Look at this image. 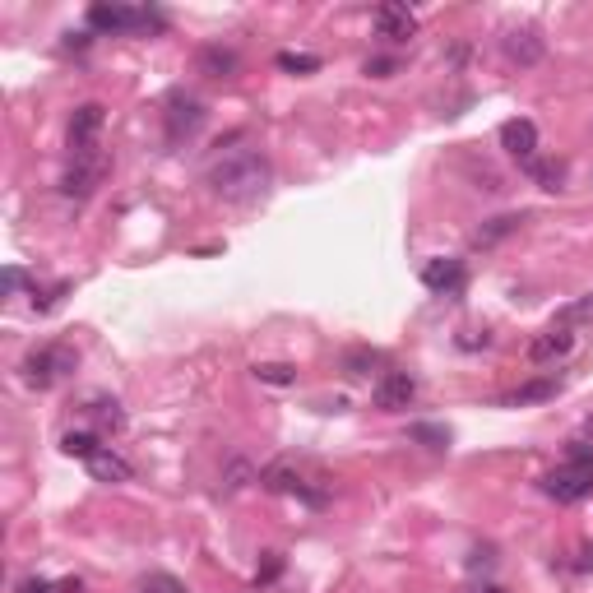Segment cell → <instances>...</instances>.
Returning <instances> with one entry per match:
<instances>
[{"label": "cell", "mask_w": 593, "mask_h": 593, "mask_svg": "<svg viewBox=\"0 0 593 593\" xmlns=\"http://www.w3.org/2000/svg\"><path fill=\"white\" fill-rule=\"evenodd\" d=\"M584 441H589V445H593V413H589V417H584Z\"/></svg>", "instance_id": "1f68e13d"}, {"label": "cell", "mask_w": 593, "mask_h": 593, "mask_svg": "<svg viewBox=\"0 0 593 593\" xmlns=\"http://www.w3.org/2000/svg\"><path fill=\"white\" fill-rule=\"evenodd\" d=\"M501 51L510 65H538L543 61V38H538L533 28H510L501 38Z\"/></svg>", "instance_id": "5bb4252c"}, {"label": "cell", "mask_w": 593, "mask_h": 593, "mask_svg": "<svg viewBox=\"0 0 593 593\" xmlns=\"http://www.w3.org/2000/svg\"><path fill=\"white\" fill-rule=\"evenodd\" d=\"M19 288H24V269H19V265H10V269H5V292L14 297Z\"/></svg>", "instance_id": "f1b7e54d"}, {"label": "cell", "mask_w": 593, "mask_h": 593, "mask_svg": "<svg viewBox=\"0 0 593 593\" xmlns=\"http://www.w3.org/2000/svg\"><path fill=\"white\" fill-rule=\"evenodd\" d=\"M89 473H93V478H98V482H130V473H135V468H130L126 459L116 455L112 445H102L98 455L89 459Z\"/></svg>", "instance_id": "2e32d148"}, {"label": "cell", "mask_w": 593, "mask_h": 593, "mask_svg": "<svg viewBox=\"0 0 593 593\" xmlns=\"http://www.w3.org/2000/svg\"><path fill=\"white\" fill-rule=\"evenodd\" d=\"M366 75H376V79L394 75V61H366Z\"/></svg>", "instance_id": "4dcf8cb0"}, {"label": "cell", "mask_w": 593, "mask_h": 593, "mask_svg": "<svg viewBox=\"0 0 593 593\" xmlns=\"http://www.w3.org/2000/svg\"><path fill=\"white\" fill-rule=\"evenodd\" d=\"M260 487H265V492H278V496H297V501H306V505H329V496H334V487H329L325 478H306L302 468L288 464V459L269 464L265 473H260Z\"/></svg>", "instance_id": "7a4b0ae2"}, {"label": "cell", "mask_w": 593, "mask_h": 593, "mask_svg": "<svg viewBox=\"0 0 593 593\" xmlns=\"http://www.w3.org/2000/svg\"><path fill=\"white\" fill-rule=\"evenodd\" d=\"M408 436H413V441H422V445H431V450H445V445H450V431H445V427H427V422L408 427Z\"/></svg>", "instance_id": "cb8c5ba5"}, {"label": "cell", "mask_w": 593, "mask_h": 593, "mask_svg": "<svg viewBox=\"0 0 593 593\" xmlns=\"http://www.w3.org/2000/svg\"><path fill=\"white\" fill-rule=\"evenodd\" d=\"M478 593H501V589H496V584H482V589Z\"/></svg>", "instance_id": "d6a6232c"}, {"label": "cell", "mask_w": 593, "mask_h": 593, "mask_svg": "<svg viewBox=\"0 0 593 593\" xmlns=\"http://www.w3.org/2000/svg\"><path fill=\"white\" fill-rule=\"evenodd\" d=\"M269 181H274V167L260 149H237L209 167V190L223 204H260L269 195Z\"/></svg>", "instance_id": "6da1fadb"}, {"label": "cell", "mask_w": 593, "mask_h": 593, "mask_svg": "<svg viewBox=\"0 0 593 593\" xmlns=\"http://www.w3.org/2000/svg\"><path fill=\"white\" fill-rule=\"evenodd\" d=\"M501 149L510 153V158H519L524 167L538 163V126H533L529 116H515V121H505V126H501Z\"/></svg>", "instance_id": "8fae6325"}, {"label": "cell", "mask_w": 593, "mask_h": 593, "mask_svg": "<svg viewBox=\"0 0 593 593\" xmlns=\"http://www.w3.org/2000/svg\"><path fill=\"white\" fill-rule=\"evenodd\" d=\"M102 126H107V107H102V102H79L75 112H70V126H65L70 158H89V153H98Z\"/></svg>", "instance_id": "8992f818"}, {"label": "cell", "mask_w": 593, "mask_h": 593, "mask_svg": "<svg viewBox=\"0 0 593 593\" xmlns=\"http://www.w3.org/2000/svg\"><path fill=\"white\" fill-rule=\"evenodd\" d=\"M371 24H376V33L385 42H408L417 38V14L408 10V5H376V14H371Z\"/></svg>", "instance_id": "7c38bea8"}, {"label": "cell", "mask_w": 593, "mask_h": 593, "mask_svg": "<svg viewBox=\"0 0 593 593\" xmlns=\"http://www.w3.org/2000/svg\"><path fill=\"white\" fill-rule=\"evenodd\" d=\"M102 177H107V158H102V153L70 158V167H65V177H61V195L65 200H89Z\"/></svg>", "instance_id": "ba28073f"}, {"label": "cell", "mask_w": 593, "mask_h": 593, "mask_svg": "<svg viewBox=\"0 0 593 593\" xmlns=\"http://www.w3.org/2000/svg\"><path fill=\"white\" fill-rule=\"evenodd\" d=\"M524 172H529V177H538L547 190H561V167H556V163H543V158H538V163H529Z\"/></svg>", "instance_id": "d4e9b609"}, {"label": "cell", "mask_w": 593, "mask_h": 593, "mask_svg": "<svg viewBox=\"0 0 593 593\" xmlns=\"http://www.w3.org/2000/svg\"><path fill=\"white\" fill-rule=\"evenodd\" d=\"M89 28L93 33H158L163 14L135 10V5H89Z\"/></svg>", "instance_id": "277c9868"}, {"label": "cell", "mask_w": 593, "mask_h": 593, "mask_svg": "<svg viewBox=\"0 0 593 593\" xmlns=\"http://www.w3.org/2000/svg\"><path fill=\"white\" fill-rule=\"evenodd\" d=\"M561 394V380L543 376V380H529V385H519V390L501 394V408H524V404H547Z\"/></svg>", "instance_id": "9a60e30c"}, {"label": "cell", "mask_w": 593, "mask_h": 593, "mask_svg": "<svg viewBox=\"0 0 593 593\" xmlns=\"http://www.w3.org/2000/svg\"><path fill=\"white\" fill-rule=\"evenodd\" d=\"M79 366V357H75V348H65V343H42L38 353H28L24 357V385L28 390H51V385H61L70 371Z\"/></svg>", "instance_id": "3957f363"}, {"label": "cell", "mask_w": 593, "mask_h": 593, "mask_svg": "<svg viewBox=\"0 0 593 593\" xmlns=\"http://www.w3.org/2000/svg\"><path fill=\"white\" fill-rule=\"evenodd\" d=\"M468 283V269L464 260H450V255H441V260H427L422 265V288L436 292V297H459Z\"/></svg>", "instance_id": "30bf717a"}, {"label": "cell", "mask_w": 593, "mask_h": 593, "mask_svg": "<svg viewBox=\"0 0 593 593\" xmlns=\"http://www.w3.org/2000/svg\"><path fill=\"white\" fill-rule=\"evenodd\" d=\"M200 70H204V75H214V79H232L241 70V61H237V51H232V47L209 42V47L200 51Z\"/></svg>", "instance_id": "e0dca14e"}, {"label": "cell", "mask_w": 593, "mask_h": 593, "mask_svg": "<svg viewBox=\"0 0 593 593\" xmlns=\"http://www.w3.org/2000/svg\"><path fill=\"white\" fill-rule=\"evenodd\" d=\"M575 353V329L570 325H552L547 334H538V339L529 343V362L533 366H552L561 362V357Z\"/></svg>", "instance_id": "4fadbf2b"}, {"label": "cell", "mask_w": 593, "mask_h": 593, "mask_svg": "<svg viewBox=\"0 0 593 593\" xmlns=\"http://www.w3.org/2000/svg\"><path fill=\"white\" fill-rule=\"evenodd\" d=\"M413 399H417V380L408 376V371H380L376 390H371V404H376L380 413H404Z\"/></svg>", "instance_id": "9c48e42d"}, {"label": "cell", "mask_w": 593, "mask_h": 593, "mask_svg": "<svg viewBox=\"0 0 593 593\" xmlns=\"http://www.w3.org/2000/svg\"><path fill=\"white\" fill-rule=\"evenodd\" d=\"M283 575V552H265V566L255 570V584H274Z\"/></svg>", "instance_id": "484cf974"}, {"label": "cell", "mask_w": 593, "mask_h": 593, "mask_svg": "<svg viewBox=\"0 0 593 593\" xmlns=\"http://www.w3.org/2000/svg\"><path fill=\"white\" fill-rule=\"evenodd\" d=\"M204 102L195 98V93H172L167 98V107H163V126H167V144H181V139H190L195 130L204 126Z\"/></svg>", "instance_id": "52a82bcc"}, {"label": "cell", "mask_w": 593, "mask_h": 593, "mask_svg": "<svg viewBox=\"0 0 593 593\" xmlns=\"http://www.w3.org/2000/svg\"><path fill=\"white\" fill-rule=\"evenodd\" d=\"M543 496H552L556 505H580L593 496V464H575L566 459L561 468H552L543 478Z\"/></svg>", "instance_id": "5b68a950"}, {"label": "cell", "mask_w": 593, "mask_h": 593, "mask_svg": "<svg viewBox=\"0 0 593 593\" xmlns=\"http://www.w3.org/2000/svg\"><path fill=\"white\" fill-rule=\"evenodd\" d=\"M584 316H593V292H589V297H584V302L566 306V311L556 316V325H570V320H584Z\"/></svg>", "instance_id": "83f0119b"}, {"label": "cell", "mask_w": 593, "mask_h": 593, "mask_svg": "<svg viewBox=\"0 0 593 593\" xmlns=\"http://www.w3.org/2000/svg\"><path fill=\"white\" fill-rule=\"evenodd\" d=\"M524 223V214H501V218H487L478 232H473V246H496L501 237H510V232Z\"/></svg>", "instance_id": "ffe728a7"}, {"label": "cell", "mask_w": 593, "mask_h": 593, "mask_svg": "<svg viewBox=\"0 0 593 593\" xmlns=\"http://www.w3.org/2000/svg\"><path fill=\"white\" fill-rule=\"evenodd\" d=\"M278 70H288V75H316L320 70V56H311V51H278Z\"/></svg>", "instance_id": "44dd1931"}, {"label": "cell", "mask_w": 593, "mask_h": 593, "mask_svg": "<svg viewBox=\"0 0 593 593\" xmlns=\"http://www.w3.org/2000/svg\"><path fill=\"white\" fill-rule=\"evenodd\" d=\"M84 413L93 417V422H98V431L102 436H107V431H121L126 427V413H121V404H116V399H89V408H84Z\"/></svg>", "instance_id": "d6986e66"}, {"label": "cell", "mask_w": 593, "mask_h": 593, "mask_svg": "<svg viewBox=\"0 0 593 593\" xmlns=\"http://www.w3.org/2000/svg\"><path fill=\"white\" fill-rule=\"evenodd\" d=\"M139 593H186V589H181V580H172V575H149Z\"/></svg>", "instance_id": "4316f807"}, {"label": "cell", "mask_w": 593, "mask_h": 593, "mask_svg": "<svg viewBox=\"0 0 593 593\" xmlns=\"http://www.w3.org/2000/svg\"><path fill=\"white\" fill-rule=\"evenodd\" d=\"M371 366H380V353H371V348H353V353L343 357L348 376H371Z\"/></svg>", "instance_id": "603a6c76"}, {"label": "cell", "mask_w": 593, "mask_h": 593, "mask_svg": "<svg viewBox=\"0 0 593 593\" xmlns=\"http://www.w3.org/2000/svg\"><path fill=\"white\" fill-rule=\"evenodd\" d=\"M98 450H102L98 431H65L61 436V455H70V459H84V464H89Z\"/></svg>", "instance_id": "ac0fdd59"}, {"label": "cell", "mask_w": 593, "mask_h": 593, "mask_svg": "<svg viewBox=\"0 0 593 593\" xmlns=\"http://www.w3.org/2000/svg\"><path fill=\"white\" fill-rule=\"evenodd\" d=\"M260 385H297V366H283V362H260L251 366Z\"/></svg>", "instance_id": "7402d4cb"}, {"label": "cell", "mask_w": 593, "mask_h": 593, "mask_svg": "<svg viewBox=\"0 0 593 593\" xmlns=\"http://www.w3.org/2000/svg\"><path fill=\"white\" fill-rule=\"evenodd\" d=\"M14 593H56V589H51L47 580H38V575H33V580H24V584H19V589H14Z\"/></svg>", "instance_id": "f546056e"}]
</instances>
